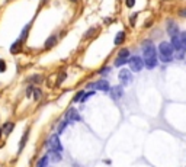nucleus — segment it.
I'll return each mask as SVG.
<instances>
[{
    "label": "nucleus",
    "mask_w": 186,
    "mask_h": 167,
    "mask_svg": "<svg viewBox=\"0 0 186 167\" xmlns=\"http://www.w3.org/2000/svg\"><path fill=\"white\" fill-rule=\"evenodd\" d=\"M143 55H144V66L147 68H154L157 66V51H156V47L153 44L147 41L144 42L143 45Z\"/></svg>",
    "instance_id": "1"
},
{
    "label": "nucleus",
    "mask_w": 186,
    "mask_h": 167,
    "mask_svg": "<svg viewBox=\"0 0 186 167\" xmlns=\"http://www.w3.org/2000/svg\"><path fill=\"white\" fill-rule=\"evenodd\" d=\"M173 45L169 42H162L158 45V53H160V60L164 62L172 61L173 58Z\"/></svg>",
    "instance_id": "2"
},
{
    "label": "nucleus",
    "mask_w": 186,
    "mask_h": 167,
    "mask_svg": "<svg viewBox=\"0 0 186 167\" xmlns=\"http://www.w3.org/2000/svg\"><path fill=\"white\" fill-rule=\"evenodd\" d=\"M128 64H129V68H131V71L134 73H138L141 71L144 68V60L141 57H132V58H129L128 60Z\"/></svg>",
    "instance_id": "3"
},
{
    "label": "nucleus",
    "mask_w": 186,
    "mask_h": 167,
    "mask_svg": "<svg viewBox=\"0 0 186 167\" xmlns=\"http://www.w3.org/2000/svg\"><path fill=\"white\" fill-rule=\"evenodd\" d=\"M48 145H50V148L54 150V151H58V153L63 151V145H61V143H60L58 135H51V138L48 141Z\"/></svg>",
    "instance_id": "4"
},
{
    "label": "nucleus",
    "mask_w": 186,
    "mask_h": 167,
    "mask_svg": "<svg viewBox=\"0 0 186 167\" xmlns=\"http://www.w3.org/2000/svg\"><path fill=\"white\" fill-rule=\"evenodd\" d=\"M131 80H132V77H131V73L127 70V68H122L119 71V81L122 86H127V84H129L131 83Z\"/></svg>",
    "instance_id": "5"
},
{
    "label": "nucleus",
    "mask_w": 186,
    "mask_h": 167,
    "mask_svg": "<svg viewBox=\"0 0 186 167\" xmlns=\"http://www.w3.org/2000/svg\"><path fill=\"white\" fill-rule=\"evenodd\" d=\"M66 119L68 122H79L80 121V115H79V112L74 108H71V109H68L66 112Z\"/></svg>",
    "instance_id": "6"
},
{
    "label": "nucleus",
    "mask_w": 186,
    "mask_h": 167,
    "mask_svg": "<svg viewBox=\"0 0 186 167\" xmlns=\"http://www.w3.org/2000/svg\"><path fill=\"white\" fill-rule=\"evenodd\" d=\"M89 87H93V89H97V90H102V92H109V83L106 80H99V81H96L95 84H90Z\"/></svg>",
    "instance_id": "7"
},
{
    "label": "nucleus",
    "mask_w": 186,
    "mask_h": 167,
    "mask_svg": "<svg viewBox=\"0 0 186 167\" xmlns=\"http://www.w3.org/2000/svg\"><path fill=\"white\" fill-rule=\"evenodd\" d=\"M167 33L170 35V36H176L177 33H179V29H177V25L173 22L172 19H169L167 20Z\"/></svg>",
    "instance_id": "8"
},
{
    "label": "nucleus",
    "mask_w": 186,
    "mask_h": 167,
    "mask_svg": "<svg viewBox=\"0 0 186 167\" xmlns=\"http://www.w3.org/2000/svg\"><path fill=\"white\" fill-rule=\"evenodd\" d=\"M110 96H112V99L118 100L122 96V86H115L110 89Z\"/></svg>",
    "instance_id": "9"
},
{
    "label": "nucleus",
    "mask_w": 186,
    "mask_h": 167,
    "mask_svg": "<svg viewBox=\"0 0 186 167\" xmlns=\"http://www.w3.org/2000/svg\"><path fill=\"white\" fill-rule=\"evenodd\" d=\"M47 156H48V158H50V161H53V163H60V161H61V156H60L58 151L50 150V153H48Z\"/></svg>",
    "instance_id": "10"
},
{
    "label": "nucleus",
    "mask_w": 186,
    "mask_h": 167,
    "mask_svg": "<svg viewBox=\"0 0 186 167\" xmlns=\"http://www.w3.org/2000/svg\"><path fill=\"white\" fill-rule=\"evenodd\" d=\"M20 48H22V39H18V41H15L13 45L10 47V53L12 54H16V53H19L20 51Z\"/></svg>",
    "instance_id": "11"
},
{
    "label": "nucleus",
    "mask_w": 186,
    "mask_h": 167,
    "mask_svg": "<svg viewBox=\"0 0 186 167\" xmlns=\"http://www.w3.org/2000/svg\"><path fill=\"white\" fill-rule=\"evenodd\" d=\"M172 45H173V48H175V49H177V51L183 49V48H182V42H180L179 35H176V36H173V38H172Z\"/></svg>",
    "instance_id": "12"
},
{
    "label": "nucleus",
    "mask_w": 186,
    "mask_h": 167,
    "mask_svg": "<svg viewBox=\"0 0 186 167\" xmlns=\"http://www.w3.org/2000/svg\"><path fill=\"white\" fill-rule=\"evenodd\" d=\"M55 44H57V36H55V35H51V36L45 41V48L50 49V48H53Z\"/></svg>",
    "instance_id": "13"
},
{
    "label": "nucleus",
    "mask_w": 186,
    "mask_h": 167,
    "mask_svg": "<svg viewBox=\"0 0 186 167\" xmlns=\"http://www.w3.org/2000/svg\"><path fill=\"white\" fill-rule=\"evenodd\" d=\"M125 39V32L124 31H119V32L116 33V36H115V45H121V44L124 42Z\"/></svg>",
    "instance_id": "14"
},
{
    "label": "nucleus",
    "mask_w": 186,
    "mask_h": 167,
    "mask_svg": "<svg viewBox=\"0 0 186 167\" xmlns=\"http://www.w3.org/2000/svg\"><path fill=\"white\" fill-rule=\"evenodd\" d=\"M13 128H15L13 122H7V124L3 125V134H5V135H9V134L13 131Z\"/></svg>",
    "instance_id": "15"
},
{
    "label": "nucleus",
    "mask_w": 186,
    "mask_h": 167,
    "mask_svg": "<svg viewBox=\"0 0 186 167\" xmlns=\"http://www.w3.org/2000/svg\"><path fill=\"white\" fill-rule=\"evenodd\" d=\"M28 135H29V131H25L24 137H22V139H20V144H19V153L22 151V150H24L25 144H26V139H28Z\"/></svg>",
    "instance_id": "16"
},
{
    "label": "nucleus",
    "mask_w": 186,
    "mask_h": 167,
    "mask_svg": "<svg viewBox=\"0 0 186 167\" xmlns=\"http://www.w3.org/2000/svg\"><path fill=\"white\" fill-rule=\"evenodd\" d=\"M48 161H50V158H48V156H45V157H42V158H41V160L38 161L37 167H47Z\"/></svg>",
    "instance_id": "17"
},
{
    "label": "nucleus",
    "mask_w": 186,
    "mask_h": 167,
    "mask_svg": "<svg viewBox=\"0 0 186 167\" xmlns=\"http://www.w3.org/2000/svg\"><path fill=\"white\" fill-rule=\"evenodd\" d=\"M128 55H129L128 48H122L119 53H118V57H121V58H127V60H128Z\"/></svg>",
    "instance_id": "18"
},
{
    "label": "nucleus",
    "mask_w": 186,
    "mask_h": 167,
    "mask_svg": "<svg viewBox=\"0 0 186 167\" xmlns=\"http://www.w3.org/2000/svg\"><path fill=\"white\" fill-rule=\"evenodd\" d=\"M179 38H180V42H182V48L186 49V32H180V33H179Z\"/></svg>",
    "instance_id": "19"
},
{
    "label": "nucleus",
    "mask_w": 186,
    "mask_h": 167,
    "mask_svg": "<svg viewBox=\"0 0 186 167\" xmlns=\"http://www.w3.org/2000/svg\"><path fill=\"white\" fill-rule=\"evenodd\" d=\"M125 62H127V58H121V57H118L116 60H115V67H121V66H124Z\"/></svg>",
    "instance_id": "20"
},
{
    "label": "nucleus",
    "mask_w": 186,
    "mask_h": 167,
    "mask_svg": "<svg viewBox=\"0 0 186 167\" xmlns=\"http://www.w3.org/2000/svg\"><path fill=\"white\" fill-rule=\"evenodd\" d=\"M29 28H31V25H26V26L24 28V31H22V35H20V39H22V41H25V38H26V35H28Z\"/></svg>",
    "instance_id": "21"
},
{
    "label": "nucleus",
    "mask_w": 186,
    "mask_h": 167,
    "mask_svg": "<svg viewBox=\"0 0 186 167\" xmlns=\"http://www.w3.org/2000/svg\"><path fill=\"white\" fill-rule=\"evenodd\" d=\"M93 95H95V92H89V93H86V95H83V97L80 99V102H81V103H84V102H86V100L89 99L90 96H93Z\"/></svg>",
    "instance_id": "22"
},
{
    "label": "nucleus",
    "mask_w": 186,
    "mask_h": 167,
    "mask_svg": "<svg viewBox=\"0 0 186 167\" xmlns=\"http://www.w3.org/2000/svg\"><path fill=\"white\" fill-rule=\"evenodd\" d=\"M67 124H68V121H63L61 124H60V126H58V132H63L64 129H66V126H67Z\"/></svg>",
    "instance_id": "23"
},
{
    "label": "nucleus",
    "mask_w": 186,
    "mask_h": 167,
    "mask_svg": "<svg viewBox=\"0 0 186 167\" xmlns=\"http://www.w3.org/2000/svg\"><path fill=\"white\" fill-rule=\"evenodd\" d=\"M41 80H42V77L41 76H32L31 77V83H39Z\"/></svg>",
    "instance_id": "24"
},
{
    "label": "nucleus",
    "mask_w": 186,
    "mask_h": 167,
    "mask_svg": "<svg viewBox=\"0 0 186 167\" xmlns=\"http://www.w3.org/2000/svg\"><path fill=\"white\" fill-rule=\"evenodd\" d=\"M83 97V92H79L76 96H74V99H73V102H80V99Z\"/></svg>",
    "instance_id": "25"
},
{
    "label": "nucleus",
    "mask_w": 186,
    "mask_h": 167,
    "mask_svg": "<svg viewBox=\"0 0 186 167\" xmlns=\"http://www.w3.org/2000/svg\"><path fill=\"white\" fill-rule=\"evenodd\" d=\"M125 5L128 6V7H134V5H135V0H125Z\"/></svg>",
    "instance_id": "26"
},
{
    "label": "nucleus",
    "mask_w": 186,
    "mask_h": 167,
    "mask_svg": "<svg viewBox=\"0 0 186 167\" xmlns=\"http://www.w3.org/2000/svg\"><path fill=\"white\" fill-rule=\"evenodd\" d=\"M95 31H96V28H90V29H89V32H87L86 35H84V38H87V36H90V35H93V33H95Z\"/></svg>",
    "instance_id": "27"
},
{
    "label": "nucleus",
    "mask_w": 186,
    "mask_h": 167,
    "mask_svg": "<svg viewBox=\"0 0 186 167\" xmlns=\"http://www.w3.org/2000/svg\"><path fill=\"white\" fill-rule=\"evenodd\" d=\"M5 68H6V64L3 60H0V71H5Z\"/></svg>",
    "instance_id": "28"
},
{
    "label": "nucleus",
    "mask_w": 186,
    "mask_h": 167,
    "mask_svg": "<svg viewBox=\"0 0 186 167\" xmlns=\"http://www.w3.org/2000/svg\"><path fill=\"white\" fill-rule=\"evenodd\" d=\"M32 90H33V89H32L31 86L26 89V96H28V97H31V96H32Z\"/></svg>",
    "instance_id": "29"
},
{
    "label": "nucleus",
    "mask_w": 186,
    "mask_h": 167,
    "mask_svg": "<svg viewBox=\"0 0 186 167\" xmlns=\"http://www.w3.org/2000/svg\"><path fill=\"white\" fill-rule=\"evenodd\" d=\"M39 97H41V90L35 89V99H39Z\"/></svg>",
    "instance_id": "30"
},
{
    "label": "nucleus",
    "mask_w": 186,
    "mask_h": 167,
    "mask_svg": "<svg viewBox=\"0 0 186 167\" xmlns=\"http://www.w3.org/2000/svg\"><path fill=\"white\" fill-rule=\"evenodd\" d=\"M179 16H182V18H186V9L179 10Z\"/></svg>",
    "instance_id": "31"
},
{
    "label": "nucleus",
    "mask_w": 186,
    "mask_h": 167,
    "mask_svg": "<svg viewBox=\"0 0 186 167\" xmlns=\"http://www.w3.org/2000/svg\"><path fill=\"white\" fill-rule=\"evenodd\" d=\"M135 18H137V15L131 16V25H135Z\"/></svg>",
    "instance_id": "32"
},
{
    "label": "nucleus",
    "mask_w": 186,
    "mask_h": 167,
    "mask_svg": "<svg viewBox=\"0 0 186 167\" xmlns=\"http://www.w3.org/2000/svg\"><path fill=\"white\" fill-rule=\"evenodd\" d=\"M2 132H3V129H0V138H2Z\"/></svg>",
    "instance_id": "33"
},
{
    "label": "nucleus",
    "mask_w": 186,
    "mask_h": 167,
    "mask_svg": "<svg viewBox=\"0 0 186 167\" xmlns=\"http://www.w3.org/2000/svg\"><path fill=\"white\" fill-rule=\"evenodd\" d=\"M70 2H77V0H70Z\"/></svg>",
    "instance_id": "34"
}]
</instances>
